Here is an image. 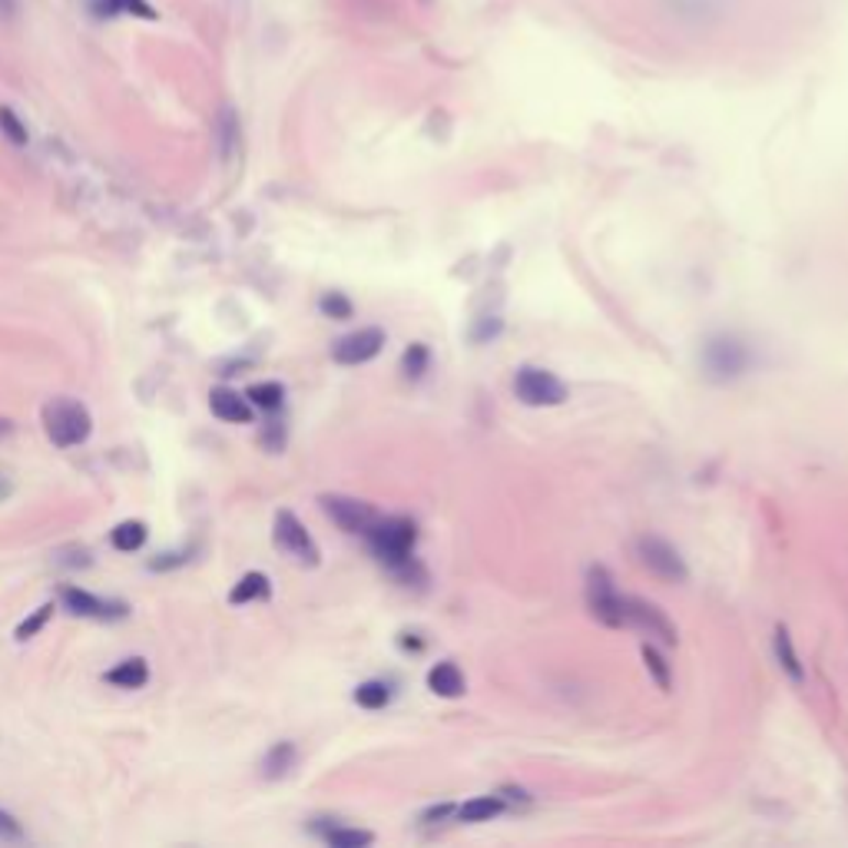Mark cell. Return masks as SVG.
<instances>
[{"label":"cell","instance_id":"1","mask_svg":"<svg viewBox=\"0 0 848 848\" xmlns=\"http://www.w3.org/2000/svg\"><path fill=\"white\" fill-rule=\"evenodd\" d=\"M372 543V553L385 563L388 571H395L401 581H411V574H421L415 563V540L418 530L405 517H378V524L365 533Z\"/></svg>","mask_w":848,"mask_h":848},{"label":"cell","instance_id":"2","mask_svg":"<svg viewBox=\"0 0 848 848\" xmlns=\"http://www.w3.org/2000/svg\"><path fill=\"white\" fill-rule=\"evenodd\" d=\"M44 431L57 448H77L90 438L93 418H90L87 405H80L74 398H54L44 405Z\"/></svg>","mask_w":848,"mask_h":848},{"label":"cell","instance_id":"3","mask_svg":"<svg viewBox=\"0 0 848 848\" xmlns=\"http://www.w3.org/2000/svg\"><path fill=\"white\" fill-rule=\"evenodd\" d=\"M703 368L713 382H733L749 368V349L733 335H716L703 349Z\"/></svg>","mask_w":848,"mask_h":848},{"label":"cell","instance_id":"4","mask_svg":"<svg viewBox=\"0 0 848 848\" xmlns=\"http://www.w3.org/2000/svg\"><path fill=\"white\" fill-rule=\"evenodd\" d=\"M514 392L530 408H553V405H560L563 398H568V388H563V382L557 375H550L547 368H533V365L517 372Z\"/></svg>","mask_w":848,"mask_h":848},{"label":"cell","instance_id":"5","mask_svg":"<svg viewBox=\"0 0 848 848\" xmlns=\"http://www.w3.org/2000/svg\"><path fill=\"white\" fill-rule=\"evenodd\" d=\"M637 550H640V563H643V568H647L653 577H660V581H667V584H683V581L690 577L680 550H676L673 543H667L663 537H643V540L637 543Z\"/></svg>","mask_w":848,"mask_h":848},{"label":"cell","instance_id":"6","mask_svg":"<svg viewBox=\"0 0 848 848\" xmlns=\"http://www.w3.org/2000/svg\"><path fill=\"white\" fill-rule=\"evenodd\" d=\"M275 543L286 550L289 557H296L299 563H306V568H316V563L322 560L312 533L306 530V524L293 510H278L275 514Z\"/></svg>","mask_w":848,"mask_h":848},{"label":"cell","instance_id":"7","mask_svg":"<svg viewBox=\"0 0 848 848\" xmlns=\"http://www.w3.org/2000/svg\"><path fill=\"white\" fill-rule=\"evenodd\" d=\"M663 14L680 27H716L726 14V0H663Z\"/></svg>","mask_w":848,"mask_h":848},{"label":"cell","instance_id":"8","mask_svg":"<svg viewBox=\"0 0 848 848\" xmlns=\"http://www.w3.org/2000/svg\"><path fill=\"white\" fill-rule=\"evenodd\" d=\"M322 507H326V514L332 517V524L342 527L345 533H368V530L378 524L375 507L365 504V500H355V497L329 494V497H322Z\"/></svg>","mask_w":848,"mask_h":848},{"label":"cell","instance_id":"9","mask_svg":"<svg viewBox=\"0 0 848 848\" xmlns=\"http://www.w3.org/2000/svg\"><path fill=\"white\" fill-rule=\"evenodd\" d=\"M624 624H627L630 630H643V634L663 640L667 647L676 643V627L670 624V617H667L657 604H647V601H640V597H627Z\"/></svg>","mask_w":848,"mask_h":848},{"label":"cell","instance_id":"10","mask_svg":"<svg viewBox=\"0 0 848 848\" xmlns=\"http://www.w3.org/2000/svg\"><path fill=\"white\" fill-rule=\"evenodd\" d=\"M382 345H385V332L382 329H359V332H352V335L335 342L332 359L339 365H365V362H372L382 352Z\"/></svg>","mask_w":848,"mask_h":848},{"label":"cell","instance_id":"11","mask_svg":"<svg viewBox=\"0 0 848 848\" xmlns=\"http://www.w3.org/2000/svg\"><path fill=\"white\" fill-rule=\"evenodd\" d=\"M64 604H67V610L77 614V617H93V620H120V617H126V607H123V604L100 601V597H93V594H87V591H80V587H67V591H64Z\"/></svg>","mask_w":848,"mask_h":848},{"label":"cell","instance_id":"12","mask_svg":"<svg viewBox=\"0 0 848 848\" xmlns=\"http://www.w3.org/2000/svg\"><path fill=\"white\" fill-rule=\"evenodd\" d=\"M209 408H212L216 418H222V421H229V425H249V421H252V401L242 398V395L232 392V388H212Z\"/></svg>","mask_w":848,"mask_h":848},{"label":"cell","instance_id":"13","mask_svg":"<svg viewBox=\"0 0 848 848\" xmlns=\"http://www.w3.org/2000/svg\"><path fill=\"white\" fill-rule=\"evenodd\" d=\"M428 690H431L434 696L454 700V696L464 693V673H461L454 663H438V667H431V673H428Z\"/></svg>","mask_w":848,"mask_h":848},{"label":"cell","instance_id":"14","mask_svg":"<svg viewBox=\"0 0 848 848\" xmlns=\"http://www.w3.org/2000/svg\"><path fill=\"white\" fill-rule=\"evenodd\" d=\"M93 14L97 18H120V14H130V18H143V21H153L156 11L146 4V0H93Z\"/></svg>","mask_w":848,"mask_h":848},{"label":"cell","instance_id":"15","mask_svg":"<svg viewBox=\"0 0 848 848\" xmlns=\"http://www.w3.org/2000/svg\"><path fill=\"white\" fill-rule=\"evenodd\" d=\"M293 766H296V746L293 742H275L262 759V775L265 779H282V775L293 772Z\"/></svg>","mask_w":848,"mask_h":848},{"label":"cell","instance_id":"16","mask_svg":"<svg viewBox=\"0 0 848 848\" xmlns=\"http://www.w3.org/2000/svg\"><path fill=\"white\" fill-rule=\"evenodd\" d=\"M146 680H150L146 660H123L120 667H113L107 673V683H113L120 690H140V686H146Z\"/></svg>","mask_w":848,"mask_h":848},{"label":"cell","instance_id":"17","mask_svg":"<svg viewBox=\"0 0 848 848\" xmlns=\"http://www.w3.org/2000/svg\"><path fill=\"white\" fill-rule=\"evenodd\" d=\"M775 657H779V667L789 673V680H792V683H805L802 660H799V653H795L792 637H789V630H785V627H779V630H775Z\"/></svg>","mask_w":848,"mask_h":848},{"label":"cell","instance_id":"18","mask_svg":"<svg viewBox=\"0 0 848 848\" xmlns=\"http://www.w3.org/2000/svg\"><path fill=\"white\" fill-rule=\"evenodd\" d=\"M110 543L120 550V553H133L146 543V524L143 520H123L110 530Z\"/></svg>","mask_w":848,"mask_h":848},{"label":"cell","instance_id":"19","mask_svg":"<svg viewBox=\"0 0 848 848\" xmlns=\"http://www.w3.org/2000/svg\"><path fill=\"white\" fill-rule=\"evenodd\" d=\"M332 848H365L375 841L372 832H362V828H345V825H332V828H316Z\"/></svg>","mask_w":848,"mask_h":848},{"label":"cell","instance_id":"20","mask_svg":"<svg viewBox=\"0 0 848 848\" xmlns=\"http://www.w3.org/2000/svg\"><path fill=\"white\" fill-rule=\"evenodd\" d=\"M500 812H504V799H500V795H477V799L464 802L458 815H461L464 822H491V818H497Z\"/></svg>","mask_w":848,"mask_h":848},{"label":"cell","instance_id":"21","mask_svg":"<svg viewBox=\"0 0 848 848\" xmlns=\"http://www.w3.org/2000/svg\"><path fill=\"white\" fill-rule=\"evenodd\" d=\"M258 597H268V577L258 574V571H249L229 594V604H249V601H258Z\"/></svg>","mask_w":848,"mask_h":848},{"label":"cell","instance_id":"22","mask_svg":"<svg viewBox=\"0 0 848 848\" xmlns=\"http://www.w3.org/2000/svg\"><path fill=\"white\" fill-rule=\"evenodd\" d=\"M245 398L255 405V408H265V411H275L282 408V398H286V388H282L278 382H255L245 388Z\"/></svg>","mask_w":848,"mask_h":848},{"label":"cell","instance_id":"23","mask_svg":"<svg viewBox=\"0 0 848 848\" xmlns=\"http://www.w3.org/2000/svg\"><path fill=\"white\" fill-rule=\"evenodd\" d=\"M388 700H392V690L385 683H378V680H368V683H362L355 690V703L365 706V709H385Z\"/></svg>","mask_w":848,"mask_h":848},{"label":"cell","instance_id":"24","mask_svg":"<svg viewBox=\"0 0 848 848\" xmlns=\"http://www.w3.org/2000/svg\"><path fill=\"white\" fill-rule=\"evenodd\" d=\"M0 133H4L14 146H27V140H31L24 120H21L11 107H0Z\"/></svg>","mask_w":848,"mask_h":848},{"label":"cell","instance_id":"25","mask_svg":"<svg viewBox=\"0 0 848 848\" xmlns=\"http://www.w3.org/2000/svg\"><path fill=\"white\" fill-rule=\"evenodd\" d=\"M428 362H431V355H428V349L421 345V342H415L408 352H405V359H401V372H405V378H421L425 372H428Z\"/></svg>","mask_w":848,"mask_h":848},{"label":"cell","instance_id":"26","mask_svg":"<svg viewBox=\"0 0 848 848\" xmlns=\"http://www.w3.org/2000/svg\"><path fill=\"white\" fill-rule=\"evenodd\" d=\"M54 617V604H44V607H37L21 627H18V640H31V637H37L44 627H47V620Z\"/></svg>","mask_w":848,"mask_h":848},{"label":"cell","instance_id":"27","mask_svg":"<svg viewBox=\"0 0 848 848\" xmlns=\"http://www.w3.org/2000/svg\"><path fill=\"white\" fill-rule=\"evenodd\" d=\"M319 309H322L329 319H339V322H342V319H352V302H349L342 293H329V296L319 302Z\"/></svg>","mask_w":848,"mask_h":848},{"label":"cell","instance_id":"28","mask_svg":"<svg viewBox=\"0 0 848 848\" xmlns=\"http://www.w3.org/2000/svg\"><path fill=\"white\" fill-rule=\"evenodd\" d=\"M643 660H647L650 673L657 676V683H660V686L667 690V686H670V667H667V660H663V657H660V653H657V650H653L650 643L643 647Z\"/></svg>","mask_w":848,"mask_h":848},{"label":"cell","instance_id":"29","mask_svg":"<svg viewBox=\"0 0 848 848\" xmlns=\"http://www.w3.org/2000/svg\"><path fill=\"white\" fill-rule=\"evenodd\" d=\"M27 835H24V825L11 815V812H4L0 808V841H24Z\"/></svg>","mask_w":848,"mask_h":848},{"label":"cell","instance_id":"30","mask_svg":"<svg viewBox=\"0 0 848 848\" xmlns=\"http://www.w3.org/2000/svg\"><path fill=\"white\" fill-rule=\"evenodd\" d=\"M235 133H239L235 117H232V110H225V113H222V156H229V153H232Z\"/></svg>","mask_w":848,"mask_h":848},{"label":"cell","instance_id":"31","mask_svg":"<svg viewBox=\"0 0 848 848\" xmlns=\"http://www.w3.org/2000/svg\"><path fill=\"white\" fill-rule=\"evenodd\" d=\"M186 560H189L186 553H166V557L150 563V571H173V568H179V563H186Z\"/></svg>","mask_w":848,"mask_h":848},{"label":"cell","instance_id":"32","mask_svg":"<svg viewBox=\"0 0 848 848\" xmlns=\"http://www.w3.org/2000/svg\"><path fill=\"white\" fill-rule=\"evenodd\" d=\"M282 434H286V431H282V421H272L268 431L262 434V444L272 448V451H278V448H282Z\"/></svg>","mask_w":848,"mask_h":848},{"label":"cell","instance_id":"33","mask_svg":"<svg viewBox=\"0 0 848 848\" xmlns=\"http://www.w3.org/2000/svg\"><path fill=\"white\" fill-rule=\"evenodd\" d=\"M18 14V0H0V18H14Z\"/></svg>","mask_w":848,"mask_h":848},{"label":"cell","instance_id":"34","mask_svg":"<svg viewBox=\"0 0 848 848\" xmlns=\"http://www.w3.org/2000/svg\"><path fill=\"white\" fill-rule=\"evenodd\" d=\"M8 434H11V421L0 418V438H8Z\"/></svg>","mask_w":848,"mask_h":848}]
</instances>
